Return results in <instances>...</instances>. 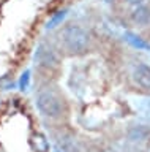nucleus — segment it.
Wrapping results in <instances>:
<instances>
[{"mask_svg":"<svg viewBox=\"0 0 150 152\" xmlns=\"http://www.w3.org/2000/svg\"><path fill=\"white\" fill-rule=\"evenodd\" d=\"M63 49L71 56H82L90 49V33L78 24H68L60 32Z\"/></svg>","mask_w":150,"mask_h":152,"instance_id":"f257e3e1","label":"nucleus"},{"mask_svg":"<svg viewBox=\"0 0 150 152\" xmlns=\"http://www.w3.org/2000/svg\"><path fill=\"white\" fill-rule=\"evenodd\" d=\"M36 108L43 116L49 119H59L63 114V102L52 89H43L36 95Z\"/></svg>","mask_w":150,"mask_h":152,"instance_id":"f03ea898","label":"nucleus"},{"mask_svg":"<svg viewBox=\"0 0 150 152\" xmlns=\"http://www.w3.org/2000/svg\"><path fill=\"white\" fill-rule=\"evenodd\" d=\"M35 62L43 68H55L59 66V56L57 52L52 49V46H49L48 43H41L38 45L35 51Z\"/></svg>","mask_w":150,"mask_h":152,"instance_id":"7ed1b4c3","label":"nucleus"},{"mask_svg":"<svg viewBox=\"0 0 150 152\" xmlns=\"http://www.w3.org/2000/svg\"><path fill=\"white\" fill-rule=\"evenodd\" d=\"M136 84L144 90H150V66L145 64H138L133 71Z\"/></svg>","mask_w":150,"mask_h":152,"instance_id":"20e7f679","label":"nucleus"},{"mask_svg":"<svg viewBox=\"0 0 150 152\" xmlns=\"http://www.w3.org/2000/svg\"><path fill=\"white\" fill-rule=\"evenodd\" d=\"M131 21L138 24V26H147L150 22V8L144 7V5L136 7L133 10V13H131Z\"/></svg>","mask_w":150,"mask_h":152,"instance_id":"39448f33","label":"nucleus"},{"mask_svg":"<svg viewBox=\"0 0 150 152\" xmlns=\"http://www.w3.org/2000/svg\"><path fill=\"white\" fill-rule=\"evenodd\" d=\"M30 147L35 152H48L49 151V142L44 135L41 133H33L30 138Z\"/></svg>","mask_w":150,"mask_h":152,"instance_id":"423d86ee","label":"nucleus"},{"mask_svg":"<svg viewBox=\"0 0 150 152\" xmlns=\"http://www.w3.org/2000/svg\"><path fill=\"white\" fill-rule=\"evenodd\" d=\"M130 5H133V7H141V5L144 3V0H126Z\"/></svg>","mask_w":150,"mask_h":152,"instance_id":"0eeeda50","label":"nucleus"}]
</instances>
